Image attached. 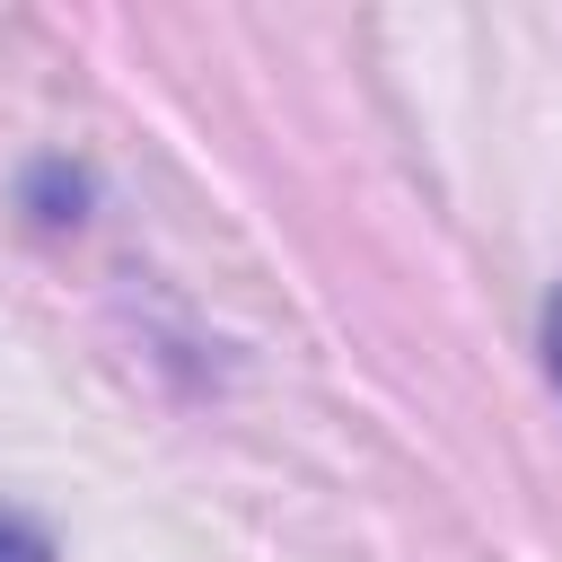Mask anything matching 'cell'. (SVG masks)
I'll return each instance as SVG.
<instances>
[{"instance_id": "obj_1", "label": "cell", "mask_w": 562, "mask_h": 562, "mask_svg": "<svg viewBox=\"0 0 562 562\" xmlns=\"http://www.w3.org/2000/svg\"><path fill=\"white\" fill-rule=\"evenodd\" d=\"M0 562H53L44 527H26V518H0Z\"/></svg>"}, {"instance_id": "obj_2", "label": "cell", "mask_w": 562, "mask_h": 562, "mask_svg": "<svg viewBox=\"0 0 562 562\" xmlns=\"http://www.w3.org/2000/svg\"><path fill=\"white\" fill-rule=\"evenodd\" d=\"M544 369H553V386H562V290H553V307H544Z\"/></svg>"}]
</instances>
